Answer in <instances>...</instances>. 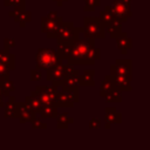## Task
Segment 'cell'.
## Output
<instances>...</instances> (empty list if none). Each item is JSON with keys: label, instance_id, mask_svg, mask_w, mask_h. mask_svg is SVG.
Returning a JSON list of instances; mask_svg holds the SVG:
<instances>
[{"label": "cell", "instance_id": "d6a6232c", "mask_svg": "<svg viewBox=\"0 0 150 150\" xmlns=\"http://www.w3.org/2000/svg\"><path fill=\"white\" fill-rule=\"evenodd\" d=\"M30 125L33 129H47V123L42 122L40 118L35 117L34 120L30 121Z\"/></svg>", "mask_w": 150, "mask_h": 150}, {"label": "cell", "instance_id": "7c38bea8", "mask_svg": "<svg viewBox=\"0 0 150 150\" xmlns=\"http://www.w3.org/2000/svg\"><path fill=\"white\" fill-rule=\"evenodd\" d=\"M104 121L110 124H120L122 123V115L117 111L115 107H105L104 109Z\"/></svg>", "mask_w": 150, "mask_h": 150}, {"label": "cell", "instance_id": "44dd1931", "mask_svg": "<svg viewBox=\"0 0 150 150\" xmlns=\"http://www.w3.org/2000/svg\"><path fill=\"white\" fill-rule=\"evenodd\" d=\"M57 107L54 104H47V105H42L41 110H40V117L41 118H56V116L59 115L57 111Z\"/></svg>", "mask_w": 150, "mask_h": 150}, {"label": "cell", "instance_id": "3957f363", "mask_svg": "<svg viewBox=\"0 0 150 150\" xmlns=\"http://www.w3.org/2000/svg\"><path fill=\"white\" fill-rule=\"evenodd\" d=\"M107 28L101 22L98 16L83 18V38L87 39H104Z\"/></svg>", "mask_w": 150, "mask_h": 150}, {"label": "cell", "instance_id": "8992f818", "mask_svg": "<svg viewBox=\"0 0 150 150\" xmlns=\"http://www.w3.org/2000/svg\"><path fill=\"white\" fill-rule=\"evenodd\" d=\"M109 74H121L132 80V60L131 59H117L116 62L110 66Z\"/></svg>", "mask_w": 150, "mask_h": 150}, {"label": "cell", "instance_id": "7a4b0ae2", "mask_svg": "<svg viewBox=\"0 0 150 150\" xmlns=\"http://www.w3.org/2000/svg\"><path fill=\"white\" fill-rule=\"evenodd\" d=\"M64 60H62L56 49H50V48H39L35 54V62H36V68L41 70H47L54 66L62 64Z\"/></svg>", "mask_w": 150, "mask_h": 150}, {"label": "cell", "instance_id": "1f68e13d", "mask_svg": "<svg viewBox=\"0 0 150 150\" xmlns=\"http://www.w3.org/2000/svg\"><path fill=\"white\" fill-rule=\"evenodd\" d=\"M9 76H11V69L6 64L0 62V83L6 81V80H8Z\"/></svg>", "mask_w": 150, "mask_h": 150}, {"label": "cell", "instance_id": "60d3db41", "mask_svg": "<svg viewBox=\"0 0 150 150\" xmlns=\"http://www.w3.org/2000/svg\"><path fill=\"white\" fill-rule=\"evenodd\" d=\"M56 4H57V6L60 7V6H62V4H63V1H67V0H54Z\"/></svg>", "mask_w": 150, "mask_h": 150}, {"label": "cell", "instance_id": "4fadbf2b", "mask_svg": "<svg viewBox=\"0 0 150 150\" xmlns=\"http://www.w3.org/2000/svg\"><path fill=\"white\" fill-rule=\"evenodd\" d=\"M74 102L70 100V97L68 96L67 91L64 90H59L56 93V98L54 102V105H56L57 108H73L74 107Z\"/></svg>", "mask_w": 150, "mask_h": 150}, {"label": "cell", "instance_id": "7bdbcfd3", "mask_svg": "<svg viewBox=\"0 0 150 150\" xmlns=\"http://www.w3.org/2000/svg\"><path fill=\"white\" fill-rule=\"evenodd\" d=\"M110 127H111V124H110V123H105V125H104V128H105V129H110Z\"/></svg>", "mask_w": 150, "mask_h": 150}, {"label": "cell", "instance_id": "6da1fadb", "mask_svg": "<svg viewBox=\"0 0 150 150\" xmlns=\"http://www.w3.org/2000/svg\"><path fill=\"white\" fill-rule=\"evenodd\" d=\"M71 54L67 60L68 64H91L89 60V52L95 47V39H77L71 43Z\"/></svg>", "mask_w": 150, "mask_h": 150}, {"label": "cell", "instance_id": "52a82bcc", "mask_svg": "<svg viewBox=\"0 0 150 150\" xmlns=\"http://www.w3.org/2000/svg\"><path fill=\"white\" fill-rule=\"evenodd\" d=\"M66 77V64H57L46 70V80L50 81L53 84L62 87Z\"/></svg>", "mask_w": 150, "mask_h": 150}, {"label": "cell", "instance_id": "cb8c5ba5", "mask_svg": "<svg viewBox=\"0 0 150 150\" xmlns=\"http://www.w3.org/2000/svg\"><path fill=\"white\" fill-rule=\"evenodd\" d=\"M71 48L73 46L71 45H68V43H57V47H56V52L59 54V56L62 59V60H68L70 54H71Z\"/></svg>", "mask_w": 150, "mask_h": 150}, {"label": "cell", "instance_id": "277c9868", "mask_svg": "<svg viewBox=\"0 0 150 150\" xmlns=\"http://www.w3.org/2000/svg\"><path fill=\"white\" fill-rule=\"evenodd\" d=\"M59 91V86L50 84V86H36L33 93L40 98L42 105L54 104L56 98V93Z\"/></svg>", "mask_w": 150, "mask_h": 150}, {"label": "cell", "instance_id": "e0dca14e", "mask_svg": "<svg viewBox=\"0 0 150 150\" xmlns=\"http://www.w3.org/2000/svg\"><path fill=\"white\" fill-rule=\"evenodd\" d=\"M62 21H63V18H62V16H59L57 19H50L48 15L42 16V18H41V32L47 34V33L50 32L57 23H60V22H62Z\"/></svg>", "mask_w": 150, "mask_h": 150}, {"label": "cell", "instance_id": "d590c367", "mask_svg": "<svg viewBox=\"0 0 150 150\" xmlns=\"http://www.w3.org/2000/svg\"><path fill=\"white\" fill-rule=\"evenodd\" d=\"M30 80L32 81H41L42 80V71L41 69H32L30 70Z\"/></svg>", "mask_w": 150, "mask_h": 150}, {"label": "cell", "instance_id": "5b68a950", "mask_svg": "<svg viewBox=\"0 0 150 150\" xmlns=\"http://www.w3.org/2000/svg\"><path fill=\"white\" fill-rule=\"evenodd\" d=\"M111 6V12L114 13L116 20H118L120 22H127L129 18L132 16V9L131 6L124 4L122 0H114Z\"/></svg>", "mask_w": 150, "mask_h": 150}, {"label": "cell", "instance_id": "ac0fdd59", "mask_svg": "<svg viewBox=\"0 0 150 150\" xmlns=\"http://www.w3.org/2000/svg\"><path fill=\"white\" fill-rule=\"evenodd\" d=\"M94 75H95V70L94 69H86L82 73V75H80V86L94 87L95 86Z\"/></svg>", "mask_w": 150, "mask_h": 150}, {"label": "cell", "instance_id": "ee69618b", "mask_svg": "<svg viewBox=\"0 0 150 150\" xmlns=\"http://www.w3.org/2000/svg\"><path fill=\"white\" fill-rule=\"evenodd\" d=\"M0 95H1V86H0Z\"/></svg>", "mask_w": 150, "mask_h": 150}, {"label": "cell", "instance_id": "8fae6325", "mask_svg": "<svg viewBox=\"0 0 150 150\" xmlns=\"http://www.w3.org/2000/svg\"><path fill=\"white\" fill-rule=\"evenodd\" d=\"M115 40H116L117 48L120 49L121 54H123V55H125L128 53V50L132 48V39L129 38L128 34L124 32H122L120 35H117L115 38Z\"/></svg>", "mask_w": 150, "mask_h": 150}, {"label": "cell", "instance_id": "83f0119b", "mask_svg": "<svg viewBox=\"0 0 150 150\" xmlns=\"http://www.w3.org/2000/svg\"><path fill=\"white\" fill-rule=\"evenodd\" d=\"M61 89L64 90V91H67L68 96L70 97V100H71L74 103H77V102L80 101L79 86H73V87H70V86H64V84H63V86L61 87Z\"/></svg>", "mask_w": 150, "mask_h": 150}, {"label": "cell", "instance_id": "ba28073f", "mask_svg": "<svg viewBox=\"0 0 150 150\" xmlns=\"http://www.w3.org/2000/svg\"><path fill=\"white\" fill-rule=\"evenodd\" d=\"M36 116V112L33 111L26 102H18V111H16V118L19 120V123L25 124L26 122H30Z\"/></svg>", "mask_w": 150, "mask_h": 150}, {"label": "cell", "instance_id": "d6986e66", "mask_svg": "<svg viewBox=\"0 0 150 150\" xmlns=\"http://www.w3.org/2000/svg\"><path fill=\"white\" fill-rule=\"evenodd\" d=\"M25 102L27 103V105H28L33 111H35L36 114L40 112V110H41V108H42V103H41L40 98H39L33 91L30 93V95H28V96L25 97Z\"/></svg>", "mask_w": 150, "mask_h": 150}, {"label": "cell", "instance_id": "b9f144b4", "mask_svg": "<svg viewBox=\"0 0 150 150\" xmlns=\"http://www.w3.org/2000/svg\"><path fill=\"white\" fill-rule=\"evenodd\" d=\"M122 1L127 5H129V6H131V4H132V0H122Z\"/></svg>", "mask_w": 150, "mask_h": 150}, {"label": "cell", "instance_id": "d4e9b609", "mask_svg": "<svg viewBox=\"0 0 150 150\" xmlns=\"http://www.w3.org/2000/svg\"><path fill=\"white\" fill-rule=\"evenodd\" d=\"M107 32L109 34L110 38H116L117 35H120L122 33V22H120L118 20H114L109 26L105 27Z\"/></svg>", "mask_w": 150, "mask_h": 150}, {"label": "cell", "instance_id": "4dcf8cb0", "mask_svg": "<svg viewBox=\"0 0 150 150\" xmlns=\"http://www.w3.org/2000/svg\"><path fill=\"white\" fill-rule=\"evenodd\" d=\"M101 0H84L83 11L86 12H94L97 6H100Z\"/></svg>", "mask_w": 150, "mask_h": 150}, {"label": "cell", "instance_id": "e575fe53", "mask_svg": "<svg viewBox=\"0 0 150 150\" xmlns=\"http://www.w3.org/2000/svg\"><path fill=\"white\" fill-rule=\"evenodd\" d=\"M13 47H15V39H13V38L4 39V50L9 52V49Z\"/></svg>", "mask_w": 150, "mask_h": 150}, {"label": "cell", "instance_id": "5bb4252c", "mask_svg": "<svg viewBox=\"0 0 150 150\" xmlns=\"http://www.w3.org/2000/svg\"><path fill=\"white\" fill-rule=\"evenodd\" d=\"M74 27V22L73 21H62L60 23H57L50 32H48L46 35L48 39H56L60 34H62L63 32L68 30L69 28H73Z\"/></svg>", "mask_w": 150, "mask_h": 150}, {"label": "cell", "instance_id": "f1b7e54d", "mask_svg": "<svg viewBox=\"0 0 150 150\" xmlns=\"http://www.w3.org/2000/svg\"><path fill=\"white\" fill-rule=\"evenodd\" d=\"M104 98H105V101H107L108 103H120V102H122L121 91L117 90V89H115V90L110 91L109 94H107V95L104 96Z\"/></svg>", "mask_w": 150, "mask_h": 150}, {"label": "cell", "instance_id": "f546056e", "mask_svg": "<svg viewBox=\"0 0 150 150\" xmlns=\"http://www.w3.org/2000/svg\"><path fill=\"white\" fill-rule=\"evenodd\" d=\"M63 84L64 86H70V87H73V86H79L80 87V74H74V75L64 77Z\"/></svg>", "mask_w": 150, "mask_h": 150}, {"label": "cell", "instance_id": "9a60e30c", "mask_svg": "<svg viewBox=\"0 0 150 150\" xmlns=\"http://www.w3.org/2000/svg\"><path fill=\"white\" fill-rule=\"evenodd\" d=\"M16 111H18V102L15 101V97L11 95L4 107V117L16 118Z\"/></svg>", "mask_w": 150, "mask_h": 150}, {"label": "cell", "instance_id": "8d00e7d4", "mask_svg": "<svg viewBox=\"0 0 150 150\" xmlns=\"http://www.w3.org/2000/svg\"><path fill=\"white\" fill-rule=\"evenodd\" d=\"M89 128H91V129H98V128H101V120L100 118H95V117L90 118L89 120Z\"/></svg>", "mask_w": 150, "mask_h": 150}, {"label": "cell", "instance_id": "74e56055", "mask_svg": "<svg viewBox=\"0 0 150 150\" xmlns=\"http://www.w3.org/2000/svg\"><path fill=\"white\" fill-rule=\"evenodd\" d=\"M26 8V6H15L14 7V9H12V11H9L8 12V15L11 16V18H15L21 11H23Z\"/></svg>", "mask_w": 150, "mask_h": 150}, {"label": "cell", "instance_id": "7402d4cb", "mask_svg": "<svg viewBox=\"0 0 150 150\" xmlns=\"http://www.w3.org/2000/svg\"><path fill=\"white\" fill-rule=\"evenodd\" d=\"M0 62H2L4 64H6L11 70L15 69V55L11 54L9 52L6 50H1L0 49Z\"/></svg>", "mask_w": 150, "mask_h": 150}, {"label": "cell", "instance_id": "836d02e7", "mask_svg": "<svg viewBox=\"0 0 150 150\" xmlns=\"http://www.w3.org/2000/svg\"><path fill=\"white\" fill-rule=\"evenodd\" d=\"M4 5H5L6 7L26 6V0H4Z\"/></svg>", "mask_w": 150, "mask_h": 150}, {"label": "cell", "instance_id": "f35d334b", "mask_svg": "<svg viewBox=\"0 0 150 150\" xmlns=\"http://www.w3.org/2000/svg\"><path fill=\"white\" fill-rule=\"evenodd\" d=\"M48 16H49L50 19H57V18H59V15H57L56 12H49V13H48Z\"/></svg>", "mask_w": 150, "mask_h": 150}, {"label": "cell", "instance_id": "4316f807", "mask_svg": "<svg viewBox=\"0 0 150 150\" xmlns=\"http://www.w3.org/2000/svg\"><path fill=\"white\" fill-rule=\"evenodd\" d=\"M0 86H1V95L4 97H9L13 91H15V84H14V82L11 79L1 82Z\"/></svg>", "mask_w": 150, "mask_h": 150}, {"label": "cell", "instance_id": "484cf974", "mask_svg": "<svg viewBox=\"0 0 150 150\" xmlns=\"http://www.w3.org/2000/svg\"><path fill=\"white\" fill-rule=\"evenodd\" d=\"M30 20H32V13H30L29 11H26V9L21 11V12L14 18V21L18 22L20 27H25L26 23L30 22Z\"/></svg>", "mask_w": 150, "mask_h": 150}, {"label": "cell", "instance_id": "ab89813d", "mask_svg": "<svg viewBox=\"0 0 150 150\" xmlns=\"http://www.w3.org/2000/svg\"><path fill=\"white\" fill-rule=\"evenodd\" d=\"M5 107V101H4V96L0 95V108H4Z\"/></svg>", "mask_w": 150, "mask_h": 150}, {"label": "cell", "instance_id": "ffe728a7", "mask_svg": "<svg viewBox=\"0 0 150 150\" xmlns=\"http://www.w3.org/2000/svg\"><path fill=\"white\" fill-rule=\"evenodd\" d=\"M98 18H100L101 22H102L105 27H107V26H109L114 20H116V18H115L114 13L111 12V6H110V5H109V6H105V7H104V9L100 12Z\"/></svg>", "mask_w": 150, "mask_h": 150}, {"label": "cell", "instance_id": "9c48e42d", "mask_svg": "<svg viewBox=\"0 0 150 150\" xmlns=\"http://www.w3.org/2000/svg\"><path fill=\"white\" fill-rule=\"evenodd\" d=\"M80 33H83V27L80 28V27H73V28H69L68 30L63 32L62 34H60L57 38H56V41L57 43H68V45H71L75 40H77L80 38Z\"/></svg>", "mask_w": 150, "mask_h": 150}, {"label": "cell", "instance_id": "2e32d148", "mask_svg": "<svg viewBox=\"0 0 150 150\" xmlns=\"http://www.w3.org/2000/svg\"><path fill=\"white\" fill-rule=\"evenodd\" d=\"M116 87H115V82H114V79L112 76L109 74L107 75L102 81H101V84H100V96L101 97H104L107 94H109L110 91L115 90Z\"/></svg>", "mask_w": 150, "mask_h": 150}, {"label": "cell", "instance_id": "30bf717a", "mask_svg": "<svg viewBox=\"0 0 150 150\" xmlns=\"http://www.w3.org/2000/svg\"><path fill=\"white\" fill-rule=\"evenodd\" d=\"M114 79V82H115V87L117 90H120L121 93L122 91H131L132 90V86H131V80L128 79L127 76L124 75H121V74H110Z\"/></svg>", "mask_w": 150, "mask_h": 150}, {"label": "cell", "instance_id": "603a6c76", "mask_svg": "<svg viewBox=\"0 0 150 150\" xmlns=\"http://www.w3.org/2000/svg\"><path fill=\"white\" fill-rule=\"evenodd\" d=\"M71 123H74V118L69 117L67 114H60L56 116V128L57 129H67Z\"/></svg>", "mask_w": 150, "mask_h": 150}]
</instances>
